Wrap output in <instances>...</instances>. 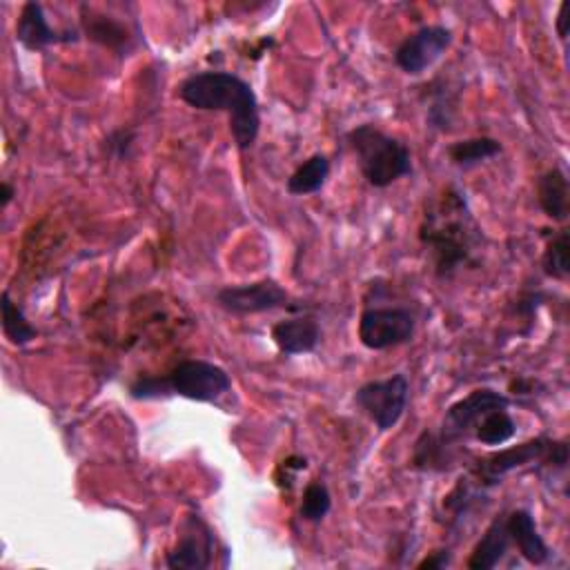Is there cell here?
Instances as JSON below:
<instances>
[{
    "label": "cell",
    "mask_w": 570,
    "mask_h": 570,
    "mask_svg": "<svg viewBox=\"0 0 570 570\" xmlns=\"http://www.w3.org/2000/svg\"><path fill=\"white\" fill-rule=\"evenodd\" d=\"M178 98L200 111H225L234 145L249 149L261 131L258 98L247 80L232 71H196L178 85Z\"/></svg>",
    "instance_id": "1"
},
{
    "label": "cell",
    "mask_w": 570,
    "mask_h": 570,
    "mask_svg": "<svg viewBox=\"0 0 570 570\" xmlns=\"http://www.w3.org/2000/svg\"><path fill=\"white\" fill-rule=\"evenodd\" d=\"M419 238L425 252H430L439 276H452L459 267L470 263L481 240V229L456 187H445L430 203L423 214Z\"/></svg>",
    "instance_id": "2"
},
{
    "label": "cell",
    "mask_w": 570,
    "mask_h": 570,
    "mask_svg": "<svg viewBox=\"0 0 570 570\" xmlns=\"http://www.w3.org/2000/svg\"><path fill=\"white\" fill-rule=\"evenodd\" d=\"M229 387L232 379L220 365L203 358H185L176 363L167 374L138 376L129 385V394L131 399L140 401L174 394L198 403H214L225 392H229Z\"/></svg>",
    "instance_id": "3"
},
{
    "label": "cell",
    "mask_w": 570,
    "mask_h": 570,
    "mask_svg": "<svg viewBox=\"0 0 570 570\" xmlns=\"http://www.w3.org/2000/svg\"><path fill=\"white\" fill-rule=\"evenodd\" d=\"M347 142L356 156L363 178L372 187H390L399 178L412 174V154L405 142L365 122L347 134Z\"/></svg>",
    "instance_id": "4"
},
{
    "label": "cell",
    "mask_w": 570,
    "mask_h": 570,
    "mask_svg": "<svg viewBox=\"0 0 570 570\" xmlns=\"http://www.w3.org/2000/svg\"><path fill=\"white\" fill-rule=\"evenodd\" d=\"M534 461H546L552 468L563 470L568 463V443L566 441H554L548 436H537L530 439L525 443L512 445L508 450L494 452L490 456H485L483 461H479V465L474 468L476 481L481 485H492L497 483L503 474L525 465V463H534Z\"/></svg>",
    "instance_id": "5"
},
{
    "label": "cell",
    "mask_w": 570,
    "mask_h": 570,
    "mask_svg": "<svg viewBox=\"0 0 570 570\" xmlns=\"http://www.w3.org/2000/svg\"><path fill=\"white\" fill-rule=\"evenodd\" d=\"M407 396L410 383L405 374H392L387 379L363 383L354 392V403L381 432H387L401 421L407 407Z\"/></svg>",
    "instance_id": "6"
},
{
    "label": "cell",
    "mask_w": 570,
    "mask_h": 570,
    "mask_svg": "<svg viewBox=\"0 0 570 570\" xmlns=\"http://www.w3.org/2000/svg\"><path fill=\"white\" fill-rule=\"evenodd\" d=\"M416 330V318L407 307L383 305L365 307L358 318V341L372 352L399 347L412 341Z\"/></svg>",
    "instance_id": "7"
},
{
    "label": "cell",
    "mask_w": 570,
    "mask_h": 570,
    "mask_svg": "<svg viewBox=\"0 0 570 570\" xmlns=\"http://www.w3.org/2000/svg\"><path fill=\"white\" fill-rule=\"evenodd\" d=\"M452 45V31L443 24H425L405 36L394 49L396 67L407 76H419L432 67Z\"/></svg>",
    "instance_id": "8"
},
{
    "label": "cell",
    "mask_w": 570,
    "mask_h": 570,
    "mask_svg": "<svg viewBox=\"0 0 570 570\" xmlns=\"http://www.w3.org/2000/svg\"><path fill=\"white\" fill-rule=\"evenodd\" d=\"M214 532L198 517L187 514L178 528L176 546L165 554V566L171 570H205L214 561Z\"/></svg>",
    "instance_id": "9"
},
{
    "label": "cell",
    "mask_w": 570,
    "mask_h": 570,
    "mask_svg": "<svg viewBox=\"0 0 570 570\" xmlns=\"http://www.w3.org/2000/svg\"><path fill=\"white\" fill-rule=\"evenodd\" d=\"M216 303L229 314L247 316L272 312L287 303V292L272 278L240 283V285H225L216 292Z\"/></svg>",
    "instance_id": "10"
},
{
    "label": "cell",
    "mask_w": 570,
    "mask_h": 570,
    "mask_svg": "<svg viewBox=\"0 0 570 570\" xmlns=\"http://www.w3.org/2000/svg\"><path fill=\"white\" fill-rule=\"evenodd\" d=\"M510 399L501 392H494L490 387H479L472 390L468 396L454 401L443 419V439H456L474 430V425L492 410L497 407H508Z\"/></svg>",
    "instance_id": "11"
},
{
    "label": "cell",
    "mask_w": 570,
    "mask_h": 570,
    "mask_svg": "<svg viewBox=\"0 0 570 570\" xmlns=\"http://www.w3.org/2000/svg\"><path fill=\"white\" fill-rule=\"evenodd\" d=\"M78 36L76 31H58L49 24V18L42 9L40 2L29 0L22 4L16 22V40L29 49V51H40L51 45L60 42H73Z\"/></svg>",
    "instance_id": "12"
},
{
    "label": "cell",
    "mask_w": 570,
    "mask_h": 570,
    "mask_svg": "<svg viewBox=\"0 0 570 570\" xmlns=\"http://www.w3.org/2000/svg\"><path fill=\"white\" fill-rule=\"evenodd\" d=\"M505 525H508L512 546L519 550V554L525 561H530L532 566H543L550 559V548L539 534L537 521L530 510L517 508L512 512H505Z\"/></svg>",
    "instance_id": "13"
},
{
    "label": "cell",
    "mask_w": 570,
    "mask_h": 570,
    "mask_svg": "<svg viewBox=\"0 0 570 570\" xmlns=\"http://www.w3.org/2000/svg\"><path fill=\"white\" fill-rule=\"evenodd\" d=\"M272 341L281 354H307L321 343V327L312 316H292L272 325Z\"/></svg>",
    "instance_id": "14"
},
{
    "label": "cell",
    "mask_w": 570,
    "mask_h": 570,
    "mask_svg": "<svg viewBox=\"0 0 570 570\" xmlns=\"http://www.w3.org/2000/svg\"><path fill=\"white\" fill-rule=\"evenodd\" d=\"M510 546H512V541H510V532L505 525V514H497L490 521V525L485 528V532L481 534V539L474 543L470 559H468V568L470 570L497 568L499 561L510 550Z\"/></svg>",
    "instance_id": "15"
},
{
    "label": "cell",
    "mask_w": 570,
    "mask_h": 570,
    "mask_svg": "<svg viewBox=\"0 0 570 570\" xmlns=\"http://www.w3.org/2000/svg\"><path fill=\"white\" fill-rule=\"evenodd\" d=\"M537 200L550 220L563 223L568 218L570 185H568V176L561 167H552L537 178Z\"/></svg>",
    "instance_id": "16"
},
{
    "label": "cell",
    "mask_w": 570,
    "mask_h": 570,
    "mask_svg": "<svg viewBox=\"0 0 570 570\" xmlns=\"http://www.w3.org/2000/svg\"><path fill=\"white\" fill-rule=\"evenodd\" d=\"M82 31L89 40H94L111 51H125L129 47V33L122 22H118L111 16L87 9V7L82 11Z\"/></svg>",
    "instance_id": "17"
},
{
    "label": "cell",
    "mask_w": 570,
    "mask_h": 570,
    "mask_svg": "<svg viewBox=\"0 0 570 570\" xmlns=\"http://www.w3.org/2000/svg\"><path fill=\"white\" fill-rule=\"evenodd\" d=\"M330 176V160L325 154H312L287 178L285 187L292 196H307L321 191Z\"/></svg>",
    "instance_id": "18"
},
{
    "label": "cell",
    "mask_w": 570,
    "mask_h": 570,
    "mask_svg": "<svg viewBox=\"0 0 570 570\" xmlns=\"http://www.w3.org/2000/svg\"><path fill=\"white\" fill-rule=\"evenodd\" d=\"M501 149L503 147L497 138L476 136V138H465V140H456V142L448 145V156H450L452 165H456L461 169H470V167H476V165L499 156Z\"/></svg>",
    "instance_id": "19"
},
{
    "label": "cell",
    "mask_w": 570,
    "mask_h": 570,
    "mask_svg": "<svg viewBox=\"0 0 570 570\" xmlns=\"http://www.w3.org/2000/svg\"><path fill=\"white\" fill-rule=\"evenodd\" d=\"M0 325L13 345H27L38 336V330L27 321L24 312L18 307V303H13L9 292H2L0 296Z\"/></svg>",
    "instance_id": "20"
},
{
    "label": "cell",
    "mask_w": 570,
    "mask_h": 570,
    "mask_svg": "<svg viewBox=\"0 0 570 570\" xmlns=\"http://www.w3.org/2000/svg\"><path fill=\"white\" fill-rule=\"evenodd\" d=\"M517 434V423L510 416L508 407H497L488 412L476 425H474V439L483 445H503Z\"/></svg>",
    "instance_id": "21"
},
{
    "label": "cell",
    "mask_w": 570,
    "mask_h": 570,
    "mask_svg": "<svg viewBox=\"0 0 570 570\" xmlns=\"http://www.w3.org/2000/svg\"><path fill=\"white\" fill-rule=\"evenodd\" d=\"M541 269L554 281H566L570 274V232L559 229L541 254Z\"/></svg>",
    "instance_id": "22"
},
{
    "label": "cell",
    "mask_w": 570,
    "mask_h": 570,
    "mask_svg": "<svg viewBox=\"0 0 570 570\" xmlns=\"http://www.w3.org/2000/svg\"><path fill=\"white\" fill-rule=\"evenodd\" d=\"M330 510H332V494L327 485L323 481H309L303 490V499L298 508L301 519L309 523H318L327 517Z\"/></svg>",
    "instance_id": "23"
},
{
    "label": "cell",
    "mask_w": 570,
    "mask_h": 570,
    "mask_svg": "<svg viewBox=\"0 0 570 570\" xmlns=\"http://www.w3.org/2000/svg\"><path fill=\"white\" fill-rule=\"evenodd\" d=\"M450 563V554H448V550H436V552H432L430 557H425L423 561H419L416 563V568H428V570H432V568H445Z\"/></svg>",
    "instance_id": "24"
},
{
    "label": "cell",
    "mask_w": 570,
    "mask_h": 570,
    "mask_svg": "<svg viewBox=\"0 0 570 570\" xmlns=\"http://www.w3.org/2000/svg\"><path fill=\"white\" fill-rule=\"evenodd\" d=\"M568 2H561L559 4V11H557V20H554V27H557V36L566 42L568 38Z\"/></svg>",
    "instance_id": "25"
},
{
    "label": "cell",
    "mask_w": 570,
    "mask_h": 570,
    "mask_svg": "<svg viewBox=\"0 0 570 570\" xmlns=\"http://www.w3.org/2000/svg\"><path fill=\"white\" fill-rule=\"evenodd\" d=\"M13 196H16V187L9 180H2V185H0V207L7 209V205L13 200Z\"/></svg>",
    "instance_id": "26"
}]
</instances>
